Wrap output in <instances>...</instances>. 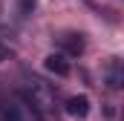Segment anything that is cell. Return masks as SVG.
Here are the masks:
<instances>
[{
  "label": "cell",
  "mask_w": 124,
  "mask_h": 121,
  "mask_svg": "<svg viewBox=\"0 0 124 121\" xmlns=\"http://www.w3.org/2000/svg\"><path fill=\"white\" fill-rule=\"evenodd\" d=\"M26 104H29L35 113H40V110H55V90L46 84V81H40V78H32L29 84H26Z\"/></svg>",
  "instance_id": "6da1fadb"
},
{
  "label": "cell",
  "mask_w": 124,
  "mask_h": 121,
  "mask_svg": "<svg viewBox=\"0 0 124 121\" xmlns=\"http://www.w3.org/2000/svg\"><path fill=\"white\" fill-rule=\"evenodd\" d=\"M107 84H110L113 90L121 87V63H118V60H110V66H107Z\"/></svg>",
  "instance_id": "8992f818"
},
{
  "label": "cell",
  "mask_w": 124,
  "mask_h": 121,
  "mask_svg": "<svg viewBox=\"0 0 124 121\" xmlns=\"http://www.w3.org/2000/svg\"><path fill=\"white\" fill-rule=\"evenodd\" d=\"M61 46L69 52V55H81V52H84V38L75 35V32H69V35H63V38H61Z\"/></svg>",
  "instance_id": "5b68a950"
},
{
  "label": "cell",
  "mask_w": 124,
  "mask_h": 121,
  "mask_svg": "<svg viewBox=\"0 0 124 121\" xmlns=\"http://www.w3.org/2000/svg\"><path fill=\"white\" fill-rule=\"evenodd\" d=\"M6 55H9V49H6V46H3V43H0V63H3V60H6Z\"/></svg>",
  "instance_id": "52a82bcc"
},
{
  "label": "cell",
  "mask_w": 124,
  "mask_h": 121,
  "mask_svg": "<svg viewBox=\"0 0 124 121\" xmlns=\"http://www.w3.org/2000/svg\"><path fill=\"white\" fill-rule=\"evenodd\" d=\"M43 66L52 72V75H58V78H63V75H69V60L63 58V55H46V60H43Z\"/></svg>",
  "instance_id": "277c9868"
},
{
  "label": "cell",
  "mask_w": 124,
  "mask_h": 121,
  "mask_svg": "<svg viewBox=\"0 0 124 121\" xmlns=\"http://www.w3.org/2000/svg\"><path fill=\"white\" fill-rule=\"evenodd\" d=\"M3 121H43V118H40V113H35L26 104V98L15 95L3 104Z\"/></svg>",
  "instance_id": "7a4b0ae2"
},
{
  "label": "cell",
  "mask_w": 124,
  "mask_h": 121,
  "mask_svg": "<svg viewBox=\"0 0 124 121\" xmlns=\"http://www.w3.org/2000/svg\"><path fill=\"white\" fill-rule=\"evenodd\" d=\"M66 113H69L72 118H84V115L90 113V98H87V95H72V98H66Z\"/></svg>",
  "instance_id": "3957f363"
},
{
  "label": "cell",
  "mask_w": 124,
  "mask_h": 121,
  "mask_svg": "<svg viewBox=\"0 0 124 121\" xmlns=\"http://www.w3.org/2000/svg\"><path fill=\"white\" fill-rule=\"evenodd\" d=\"M0 115H3V98H0Z\"/></svg>",
  "instance_id": "ba28073f"
}]
</instances>
